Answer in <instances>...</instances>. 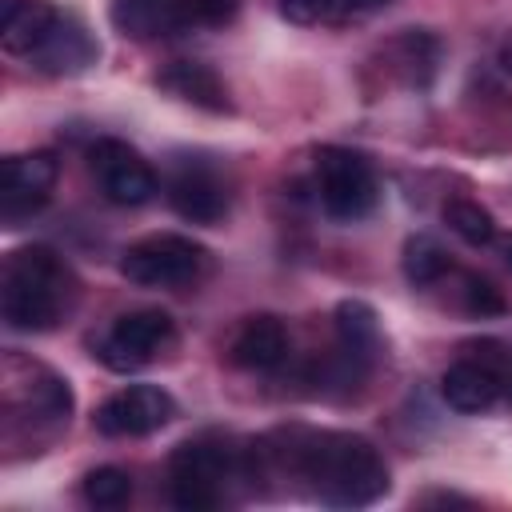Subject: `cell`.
Wrapping results in <instances>:
<instances>
[{
	"instance_id": "6da1fadb",
	"label": "cell",
	"mask_w": 512,
	"mask_h": 512,
	"mask_svg": "<svg viewBox=\"0 0 512 512\" xmlns=\"http://www.w3.org/2000/svg\"><path fill=\"white\" fill-rule=\"evenodd\" d=\"M280 456L308 484V492L320 504H332V508L376 504L392 484L384 456L356 432H332V428L308 432V428H296Z\"/></svg>"
},
{
	"instance_id": "7a4b0ae2",
	"label": "cell",
	"mask_w": 512,
	"mask_h": 512,
	"mask_svg": "<svg viewBox=\"0 0 512 512\" xmlns=\"http://www.w3.org/2000/svg\"><path fill=\"white\" fill-rule=\"evenodd\" d=\"M80 296L72 268L44 244L20 248L4 260L0 312L12 332H48L56 328Z\"/></svg>"
},
{
	"instance_id": "3957f363",
	"label": "cell",
	"mask_w": 512,
	"mask_h": 512,
	"mask_svg": "<svg viewBox=\"0 0 512 512\" xmlns=\"http://www.w3.org/2000/svg\"><path fill=\"white\" fill-rule=\"evenodd\" d=\"M228 480H236V456L208 436L184 440L168 456V496L184 512H208L224 504Z\"/></svg>"
},
{
	"instance_id": "277c9868",
	"label": "cell",
	"mask_w": 512,
	"mask_h": 512,
	"mask_svg": "<svg viewBox=\"0 0 512 512\" xmlns=\"http://www.w3.org/2000/svg\"><path fill=\"white\" fill-rule=\"evenodd\" d=\"M204 268H208L204 244L180 232H152L128 244L120 256V276L140 288H180V284H192Z\"/></svg>"
},
{
	"instance_id": "5b68a950",
	"label": "cell",
	"mask_w": 512,
	"mask_h": 512,
	"mask_svg": "<svg viewBox=\"0 0 512 512\" xmlns=\"http://www.w3.org/2000/svg\"><path fill=\"white\" fill-rule=\"evenodd\" d=\"M316 196L332 220H360L376 208L380 184L360 152L324 144L316 148Z\"/></svg>"
},
{
	"instance_id": "8992f818",
	"label": "cell",
	"mask_w": 512,
	"mask_h": 512,
	"mask_svg": "<svg viewBox=\"0 0 512 512\" xmlns=\"http://www.w3.org/2000/svg\"><path fill=\"white\" fill-rule=\"evenodd\" d=\"M176 336V324L164 308H136L112 320V328L96 340V356L112 372H136L156 360L160 348H168Z\"/></svg>"
},
{
	"instance_id": "52a82bcc",
	"label": "cell",
	"mask_w": 512,
	"mask_h": 512,
	"mask_svg": "<svg viewBox=\"0 0 512 512\" xmlns=\"http://www.w3.org/2000/svg\"><path fill=\"white\" fill-rule=\"evenodd\" d=\"M88 168H92L100 192L120 208H140V204H148L156 196L152 164L124 140H112V136L96 140L88 148Z\"/></svg>"
},
{
	"instance_id": "ba28073f",
	"label": "cell",
	"mask_w": 512,
	"mask_h": 512,
	"mask_svg": "<svg viewBox=\"0 0 512 512\" xmlns=\"http://www.w3.org/2000/svg\"><path fill=\"white\" fill-rule=\"evenodd\" d=\"M56 156L52 152H20L0 164V220L20 228L32 212H40L56 188Z\"/></svg>"
},
{
	"instance_id": "9c48e42d",
	"label": "cell",
	"mask_w": 512,
	"mask_h": 512,
	"mask_svg": "<svg viewBox=\"0 0 512 512\" xmlns=\"http://www.w3.org/2000/svg\"><path fill=\"white\" fill-rule=\"evenodd\" d=\"M164 196H168L172 212L184 216L188 224H220L228 216V184L204 160L172 164V172L164 180Z\"/></svg>"
},
{
	"instance_id": "30bf717a",
	"label": "cell",
	"mask_w": 512,
	"mask_h": 512,
	"mask_svg": "<svg viewBox=\"0 0 512 512\" xmlns=\"http://www.w3.org/2000/svg\"><path fill=\"white\" fill-rule=\"evenodd\" d=\"M176 416V400L156 388V384H132L112 392L100 408H96V428L104 436H148L160 432L168 420Z\"/></svg>"
},
{
	"instance_id": "8fae6325",
	"label": "cell",
	"mask_w": 512,
	"mask_h": 512,
	"mask_svg": "<svg viewBox=\"0 0 512 512\" xmlns=\"http://www.w3.org/2000/svg\"><path fill=\"white\" fill-rule=\"evenodd\" d=\"M96 56H100V44L88 32V24L72 12H60L56 24L48 28V36L40 40V48L28 60L44 76H80L96 64Z\"/></svg>"
},
{
	"instance_id": "7c38bea8",
	"label": "cell",
	"mask_w": 512,
	"mask_h": 512,
	"mask_svg": "<svg viewBox=\"0 0 512 512\" xmlns=\"http://www.w3.org/2000/svg\"><path fill=\"white\" fill-rule=\"evenodd\" d=\"M108 20L132 40H160L192 28V0H112Z\"/></svg>"
},
{
	"instance_id": "4fadbf2b",
	"label": "cell",
	"mask_w": 512,
	"mask_h": 512,
	"mask_svg": "<svg viewBox=\"0 0 512 512\" xmlns=\"http://www.w3.org/2000/svg\"><path fill=\"white\" fill-rule=\"evenodd\" d=\"M500 392H504V384H500V376H496V368L488 360H468L464 356V360L448 364L444 376H440L444 404L456 408V412H464V416L488 412L500 400Z\"/></svg>"
},
{
	"instance_id": "5bb4252c",
	"label": "cell",
	"mask_w": 512,
	"mask_h": 512,
	"mask_svg": "<svg viewBox=\"0 0 512 512\" xmlns=\"http://www.w3.org/2000/svg\"><path fill=\"white\" fill-rule=\"evenodd\" d=\"M156 88L176 96V100H184V104H192V108H204V112H228L232 108L224 80L208 64H200V60H172V64H164L156 72Z\"/></svg>"
},
{
	"instance_id": "9a60e30c",
	"label": "cell",
	"mask_w": 512,
	"mask_h": 512,
	"mask_svg": "<svg viewBox=\"0 0 512 512\" xmlns=\"http://www.w3.org/2000/svg\"><path fill=\"white\" fill-rule=\"evenodd\" d=\"M228 352H232V364H240L248 372H268V368L284 364V356H288V328L268 312L248 316L236 328Z\"/></svg>"
},
{
	"instance_id": "2e32d148",
	"label": "cell",
	"mask_w": 512,
	"mask_h": 512,
	"mask_svg": "<svg viewBox=\"0 0 512 512\" xmlns=\"http://www.w3.org/2000/svg\"><path fill=\"white\" fill-rule=\"evenodd\" d=\"M60 8L48 0H4L0 8V48L8 56H32L48 28L56 24Z\"/></svg>"
},
{
	"instance_id": "e0dca14e",
	"label": "cell",
	"mask_w": 512,
	"mask_h": 512,
	"mask_svg": "<svg viewBox=\"0 0 512 512\" xmlns=\"http://www.w3.org/2000/svg\"><path fill=\"white\" fill-rule=\"evenodd\" d=\"M336 348L356 360L360 368H372L380 356V316L364 300H340L336 304Z\"/></svg>"
},
{
	"instance_id": "ac0fdd59",
	"label": "cell",
	"mask_w": 512,
	"mask_h": 512,
	"mask_svg": "<svg viewBox=\"0 0 512 512\" xmlns=\"http://www.w3.org/2000/svg\"><path fill=\"white\" fill-rule=\"evenodd\" d=\"M388 56H392V72L408 88H428L436 76V64H440V40L428 28H404L388 44Z\"/></svg>"
},
{
	"instance_id": "d6986e66",
	"label": "cell",
	"mask_w": 512,
	"mask_h": 512,
	"mask_svg": "<svg viewBox=\"0 0 512 512\" xmlns=\"http://www.w3.org/2000/svg\"><path fill=\"white\" fill-rule=\"evenodd\" d=\"M400 268H404L408 284L424 288V284H436V280L452 268V260H448V252H444V244H440L436 236H424V232H420V236H408V240H404Z\"/></svg>"
},
{
	"instance_id": "ffe728a7",
	"label": "cell",
	"mask_w": 512,
	"mask_h": 512,
	"mask_svg": "<svg viewBox=\"0 0 512 512\" xmlns=\"http://www.w3.org/2000/svg\"><path fill=\"white\" fill-rule=\"evenodd\" d=\"M444 224L472 248H484L496 240V220L488 208H480L476 200H448L444 204Z\"/></svg>"
},
{
	"instance_id": "44dd1931",
	"label": "cell",
	"mask_w": 512,
	"mask_h": 512,
	"mask_svg": "<svg viewBox=\"0 0 512 512\" xmlns=\"http://www.w3.org/2000/svg\"><path fill=\"white\" fill-rule=\"evenodd\" d=\"M84 500L96 504V508H120L128 496H132V476L116 464H104V468H92L80 484Z\"/></svg>"
},
{
	"instance_id": "7402d4cb",
	"label": "cell",
	"mask_w": 512,
	"mask_h": 512,
	"mask_svg": "<svg viewBox=\"0 0 512 512\" xmlns=\"http://www.w3.org/2000/svg\"><path fill=\"white\" fill-rule=\"evenodd\" d=\"M280 16L288 24H324L340 20V0H276Z\"/></svg>"
},
{
	"instance_id": "603a6c76",
	"label": "cell",
	"mask_w": 512,
	"mask_h": 512,
	"mask_svg": "<svg viewBox=\"0 0 512 512\" xmlns=\"http://www.w3.org/2000/svg\"><path fill=\"white\" fill-rule=\"evenodd\" d=\"M464 308H468L472 316H500L508 304H504V296H500V288H496L492 280L468 276V280H464Z\"/></svg>"
},
{
	"instance_id": "cb8c5ba5",
	"label": "cell",
	"mask_w": 512,
	"mask_h": 512,
	"mask_svg": "<svg viewBox=\"0 0 512 512\" xmlns=\"http://www.w3.org/2000/svg\"><path fill=\"white\" fill-rule=\"evenodd\" d=\"M236 12H240V0H192V24H200V28L232 24Z\"/></svg>"
},
{
	"instance_id": "d4e9b609",
	"label": "cell",
	"mask_w": 512,
	"mask_h": 512,
	"mask_svg": "<svg viewBox=\"0 0 512 512\" xmlns=\"http://www.w3.org/2000/svg\"><path fill=\"white\" fill-rule=\"evenodd\" d=\"M420 504H472V500L456 496V492H428V496H420Z\"/></svg>"
},
{
	"instance_id": "484cf974",
	"label": "cell",
	"mask_w": 512,
	"mask_h": 512,
	"mask_svg": "<svg viewBox=\"0 0 512 512\" xmlns=\"http://www.w3.org/2000/svg\"><path fill=\"white\" fill-rule=\"evenodd\" d=\"M496 244H500V252H504V260H508V268H512V232H504V236H496Z\"/></svg>"
},
{
	"instance_id": "4316f807",
	"label": "cell",
	"mask_w": 512,
	"mask_h": 512,
	"mask_svg": "<svg viewBox=\"0 0 512 512\" xmlns=\"http://www.w3.org/2000/svg\"><path fill=\"white\" fill-rule=\"evenodd\" d=\"M500 64H504V72H512V40H504V48H500Z\"/></svg>"
}]
</instances>
